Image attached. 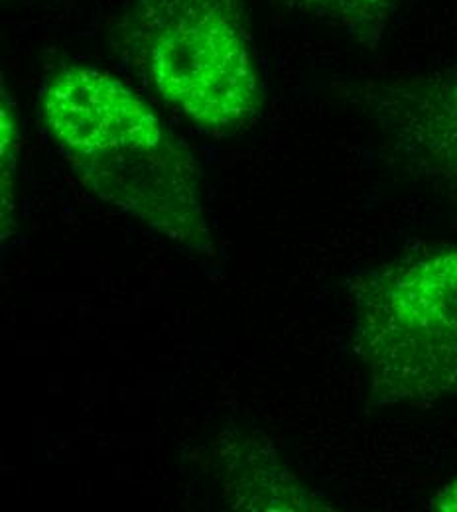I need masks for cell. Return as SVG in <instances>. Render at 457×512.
<instances>
[{
	"label": "cell",
	"instance_id": "obj_1",
	"mask_svg": "<svg viewBox=\"0 0 457 512\" xmlns=\"http://www.w3.org/2000/svg\"><path fill=\"white\" fill-rule=\"evenodd\" d=\"M40 117L85 190L174 243L209 249L196 160L129 85L60 65L42 87Z\"/></svg>",
	"mask_w": 457,
	"mask_h": 512
},
{
	"label": "cell",
	"instance_id": "obj_2",
	"mask_svg": "<svg viewBox=\"0 0 457 512\" xmlns=\"http://www.w3.org/2000/svg\"><path fill=\"white\" fill-rule=\"evenodd\" d=\"M119 42L156 93L207 132L247 125L262 85L243 0H132Z\"/></svg>",
	"mask_w": 457,
	"mask_h": 512
},
{
	"label": "cell",
	"instance_id": "obj_3",
	"mask_svg": "<svg viewBox=\"0 0 457 512\" xmlns=\"http://www.w3.org/2000/svg\"><path fill=\"white\" fill-rule=\"evenodd\" d=\"M353 302L355 347L375 404L457 398V247L367 272Z\"/></svg>",
	"mask_w": 457,
	"mask_h": 512
},
{
	"label": "cell",
	"instance_id": "obj_4",
	"mask_svg": "<svg viewBox=\"0 0 457 512\" xmlns=\"http://www.w3.org/2000/svg\"><path fill=\"white\" fill-rule=\"evenodd\" d=\"M373 107L408 168L457 201V69L385 85Z\"/></svg>",
	"mask_w": 457,
	"mask_h": 512
},
{
	"label": "cell",
	"instance_id": "obj_5",
	"mask_svg": "<svg viewBox=\"0 0 457 512\" xmlns=\"http://www.w3.org/2000/svg\"><path fill=\"white\" fill-rule=\"evenodd\" d=\"M288 8L329 24L363 46L375 48L398 0H282Z\"/></svg>",
	"mask_w": 457,
	"mask_h": 512
},
{
	"label": "cell",
	"instance_id": "obj_6",
	"mask_svg": "<svg viewBox=\"0 0 457 512\" xmlns=\"http://www.w3.org/2000/svg\"><path fill=\"white\" fill-rule=\"evenodd\" d=\"M2 221L10 219L14 207V172L18 152V123L8 95H2Z\"/></svg>",
	"mask_w": 457,
	"mask_h": 512
},
{
	"label": "cell",
	"instance_id": "obj_7",
	"mask_svg": "<svg viewBox=\"0 0 457 512\" xmlns=\"http://www.w3.org/2000/svg\"><path fill=\"white\" fill-rule=\"evenodd\" d=\"M430 509L434 511L457 512V477L446 483L436 497L430 501Z\"/></svg>",
	"mask_w": 457,
	"mask_h": 512
}]
</instances>
